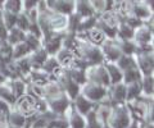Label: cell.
I'll return each instance as SVG.
<instances>
[{"label":"cell","mask_w":154,"mask_h":128,"mask_svg":"<svg viewBox=\"0 0 154 128\" xmlns=\"http://www.w3.org/2000/svg\"><path fill=\"white\" fill-rule=\"evenodd\" d=\"M85 73H86V81L88 82L98 83V85H102V86H105V87L110 86L109 77H108L104 63L89 65V67L85 69Z\"/></svg>","instance_id":"cell-3"},{"label":"cell","mask_w":154,"mask_h":128,"mask_svg":"<svg viewBox=\"0 0 154 128\" xmlns=\"http://www.w3.org/2000/svg\"><path fill=\"white\" fill-rule=\"evenodd\" d=\"M5 81H7V78L4 77V76H3L2 73H0V85H3L4 82H5Z\"/></svg>","instance_id":"cell-51"},{"label":"cell","mask_w":154,"mask_h":128,"mask_svg":"<svg viewBox=\"0 0 154 128\" xmlns=\"http://www.w3.org/2000/svg\"><path fill=\"white\" fill-rule=\"evenodd\" d=\"M67 72H68V76L72 78V81H75L77 85H80V86H82L85 85L86 82V73H85V69H67Z\"/></svg>","instance_id":"cell-40"},{"label":"cell","mask_w":154,"mask_h":128,"mask_svg":"<svg viewBox=\"0 0 154 128\" xmlns=\"http://www.w3.org/2000/svg\"><path fill=\"white\" fill-rule=\"evenodd\" d=\"M64 94V91L62 90L60 85L58 83V81H50L46 85H44V99L45 100H49V99L57 97L59 95Z\"/></svg>","instance_id":"cell-23"},{"label":"cell","mask_w":154,"mask_h":128,"mask_svg":"<svg viewBox=\"0 0 154 128\" xmlns=\"http://www.w3.org/2000/svg\"><path fill=\"white\" fill-rule=\"evenodd\" d=\"M54 56L57 58V60H58V63H59L60 67H63L66 69H69L72 63H73L75 58H76V54L69 49L60 47V49L57 51V54Z\"/></svg>","instance_id":"cell-16"},{"label":"cell","mask_w":154,"mask_h":128,"mask_svg":"<svg viewBox=\"0 0 154 128\" xmlns=\"http://www.w3.org/2000/svg\"><path fill=\"white\" fill-rule=\"evenodd\" d=\"M91 8L95 13V16H99L102 14L103 12L108 10V4H107V0H89Z\"/></svg>","instance_id":"cell-43"},{"label":"cell","mask_w":154,"mask_h":128,"mask_svg":"<svg viewBox=\"0 0 154 128\" xmlns=\"http://www.w3.org/2000/svg\"><path fill=\"white\" fill-rule=\"evenodd\" d=\"M127 128H140V121H136V119H132L131 123L127 126Z\"/></svg>","instance_id":"cell-49"},{"label":"cell","mask_w":154,"mask_h":128,"mask_svg":"<svg viewBox=\"0 0 154 128\" xmlns=\"http://www.w3.org/2000/svg\"><path fill=\"white\" fill-rule=\"evenodd\" d=\"M46 18H48V25H49V28L51 32H66L68 16L48 9Z\"/></svg>","instance_id":"cell-6"},{"label":"cell","mask_w":154,"mask_h":128,"mask_svg":"<svg viewBox=\"0 0 154 128\" xmlns=\"http://www.w3.org/2000/svg\"><path fill=\"white\" fill-rule=\"evenodd\" d=\"M72 105H73V108L80 113V114L86 115L90 110H93L95 108V103L90 101L89 99H86L82 94H79L73 100H72Z\"/></svg>","instance_id":"cell-15"},{"label":"cell","mask_w":154,"mask_h":128,"mask_svg":"<svg viewBox=\"0 0 154 128\" xmlns=\"http://www.w3.org/2000/svg\"><path fill=\"white\" fill-rule=\"evenodd\" d=\"M116 64H117L118 67L122 69V72H123V70H126V69H130V68L136 67V60H135V56H134V55L122 54V55L117 59Z\"/></svg>","instance_id":"cell-35"},{"label":"cell","mask_w":154,"mask_h":128,"mask_svg":"<svg viewBox=\"0 0 154 128\" xmlns=\"http://www.w3.org/2000/svg\"><path fill=\"white\" fill-rule=\"evenodd\" d=\"M104 65H105V69H107V73H108L110 85L122 82L123 72H122V69L119 68L117 64L112 63V61H104Z\"/></svg>","instance_id":"cell-19"},{"label":"cell","mask_w":154,"mask_h":128,"mask_svg":"<svg viewBox=\"0 0 154 128\" xmlns=\"http://www.w3.org/2000/svg\"><path fill=\"white\" fill-rule=\"evenodd\" d=\"M48 128H69V126H68V121H67L64 115H57L49 122Z\"/></svg>","instance_id":"cell-45"},{"label":"cell","mask_w":154,"mask_h":128,"mask_svg":"<svg viewBox=\"0 0 154 128\" xmlns=\"http://www.w3.org/2000/svg\"><path fill=\"white\" fill-rule=\"evenodd\" d=\"M71 99L67 96L66 94H62L59 96L57 97H53V99H49L46 100V104H48V109L51 112L57 113L59 115H63L64 112L68 109V106L71 105Z\"/></svg>","instance_id":"cell-10"},{"label":"cell","mask_w":154,"mask_h":128,"mask_svg":"<svg viewBox=\"0 0 154 128\" xmlns=\"http://www.w3.org/2000/svg\"><path fill=\"white\" fill-rule=\"evenodd\" d=\"M4 3H5V0H0V7H3Z\"/></svg>","instance_id":"cell-54"},{"label":"cell","mask_w":154,"mask_h":128,"mask_svg":"<svg viewBox=\"0 0 154 128\" xmlns=\"http://www.w3.org/2000/svg\"><path fill=\"white\" fill-rule=\"evenodd\" d=\"M0 99L7 101L8 104H11V105H13L14 101H16V96H14L11 86H9L8 79L3 85H0Z\"/></svg>","instance_id":"cell-34"},{"label":"cell","mask_w":154,"mask_h":128,"mask_svg":"<svg viewBox=\"0 0 154 128\" xmlns=\"http://www.w3.org/2000/svg\"><path fill=\"white\" fill-rule=\"evenodd\" d=\"M48 56H49V54L46 53V50L42 46L38 47V49H36V50L31 51L30 55H28V59H30V61H31L32 69H40Z\"/></svg>","instance_id":"cell-18"},{"label":"cell","mask_w":154,"mask_h":128,"mask_svg":"<svg viewBox=\"0 0 154 128\" xmlns=\"http://www.w3.org/2000/svg\"><path fill=\"white\" fill-rule=\"evenodd\" d=\"M8 83L11 86L12 91L14 94L16 99L21 97L22 95L26 94V81L23 78H12V79H8Z\"/></svg>","instance_id":"cell-26"},{"label":"cell","mask_w":154,"mask_h":128,"mask_svg":"<svg viewBox=\"0 0 154 128\" xmlns=\"http://www.w3.org/2000/svg\"><path fill=\"white\" fill-rule=\"evenodd\" d=\"M81 18L77 13H71L68 16V22H67V32H72V34H76L77 31V27H79V23L81 21Z\"/></svg>","instance_id":"cell-42"},{"label":"cell","mask_w":154,"mask_h":128,"mask_svg":"<svg viewBox=\"0 0 154 128\" xmlns=\"http://www.w3.org/2000/svg\"><path fill=\"white\" fill-rule=\"evenodd\" d=\"M103 128H112V127H110L108 123H104V124H103Z\"/></svg>","instance_id":"cell-52"},{"label":"cell","mask_w":154,"mask_h":128,"mask_svg":"<svg viewBox=\"0 0 154 128\" xmlns=\"http://www.w3.org/2000/svg\"><path fill=\"white\" fill-rule=\"evenodd\" d=\"M141 95V85L139 82H132L126 85V103L132 101Z\"/></svg>","instance_id":"cell-32"},{"label":"cell","mask_w":154,"mask_h":128,"mask_svg":"<svg viewBox=\"0 0 154 128\" xmlns=\"http://www.w3.org/2000/svg\"><path fill=\"white\" fill-rule=\"evenodd\" d=\"M8 128H19V127H12V126H8Z\"/></svg>","instance_id":"cell-55"},{"label":"cell","mask_w":154,"mask_h":128,"mask_svg":"<svg viewBox=\"0 0 154 128\" xmlns=\"http://www.w3.org/2000/svg\"><path fill=\"white\" fill-rule=\"evenodd\" d=\"M0 128H8V122H7V118L0 117Z\"/></svg>","instance_id":"cell-50"},{"label":"cell","mask_w":154,"mask_h":128,"mask_svg":"<svg viewBox=\"0 0 154 128\" xmlns=\"http://www.w3.org/2000/svg\"><path fill=\"white\" fill-rule=\"evenodd\" d=\"M2 17H3V21H4V23H5V26H7L8 30H11V28H13V27H16L17 14L2 9Z\"/></svg>","instance_id":"cell-44"},{"label":"cell","mask_w":154,"mask_h":128,"mask_svg":"<svg viewBox=\"0 0 154 128\" xmlns=\"http://www.w3.org/2000/svg\"><path fill=\"white\" fill-rule=\"evenodd\" d=\"M143 77V73L140 72V69L137 67H134V68H130L123 70V77H122V82L125 85H128V83H132V82H139Z\"/></svg>","instance_id":"cell-29"},{"label":"cell","mask_w":154,"mask_h":128,"mask_svg":"<svg viewBox=\"0 0 154 128\" xmlns=\"http://www.w3.org/2000/svg\"><path fill=\"white\" fill-rule=\"evenodd\" d=\"M135 30L128 26L126 22H119L117 26V37L116 39H122V40H134Z\"/></svg>","instance_id":"cell-27"},{"label":"cell","mask_w":154,"mask_h":128,"mask_svg":"<svg viewBox=\"0 0 154 128\" xmlns=\"http://www.w3.org/2000/svg\"><path fill=\"white\" fill-rule=\"evenodd\" d=\"M42 70H45L46 73H49L51 76H54V78L57 79V77L59 76L66 68L63 67H60L59 63H58V60L54 55H49L46 58V60L44 61V64H42V67H41Z\"/></svg>","instance_id":"cell-17"},{"label":"cell","mask_w":154,"mask_h":128,"mask_svg":"<svg viewBox=\"0 0 154 128\" xmlns=\"http://www.w3.org/2000/svg\"><path fill=\"white\" fill-rule=\"evenodd\" d=\"M2 9L12 12L14 14H18V13L23 12V0H5V3L3 4Z\"/></svg>","instance_id":"cell-38"},{"label":"cell","mask_w":154,"mask_h":128,"mask_svg":"<svg viewBox=\"0 0 154 128\" xmlns=\"http://www.w3.org/2000/svg\"><path fill=\"white\" fill-rule=\"evenodd\" d=\"M66 32H53V34L46 37L42 41V47L46 50L49 55H55L57 51L62 47V41H63V36Z\"/></svg>","instance_id":"cell-11"},{"label":"cell","mask_w":154,"mask_h":128,"mask_svg":"<svg viewBox=\"0 0 154 128\" xmlns=\"http://www.w3.org/2000/svg\"><path fill=\"white\" fill-rule=\"evenodd\" d=\"M80 94H82L86 99H89L93 103H99L108 95V87L102 86L98 83H93V82H86L85 85L81 86Z\"/></svg>","instance_id":"cell-4"},{"label":"cell","mask_w":154,"mask_h":128,"mask_svg":"<svg viewBox=\"0 0 154 128\" xmlns=\"http://www.w3.org/2000/svg\"><path fill=\"white\" fill-rule=\"evenodd\" d=\"M12 110V105L8 104L7 101H4L0 99V117L7 118V115L9 114V112Z\"/></svg>","instance_id":"cell-47"},{"label":"cell","mask_w":154,"mask_h":128,"mask_svg":"<svg viewBox=\"0 0 154 128\" xmlns=\"http://www.w3.org/2000/svg\"><path fill=\"white\" fill-rule=\"evenodd\" d=\"M63 115L67 118V121H68L69 128H85V124H86L85 115L80 114V113L73 108L72 103H71V105L68 106V109L64 112Z\"/></svg>","instance_id":"cell-13"},{"label":"cell","mask_w":154,"mask_h":128,"mask_svg":"<svg viewBox=\"0 0 154 128\" xmlns=\"http://www.w3.org/2000/svg\"><path fill=\"white\" fill-rule=\"evenodd\" d=\"M28 25H30V18H28L26 12H21L17 14V22H16V27H18L22 31H27Z\"/></svg>","instance_id":"cell-46"},{"label":"cell","mask_w":154,"mask_h":128,"mask_svg":"<svg viewBox=\"0 0 154 128\" xmlns=\"http://www.w3.org/2000/svg\"><path fill=\"white\" fill-rule=\"evenodd\" d=\"M122 1H123V0H113L114 4H118V3H122Z\"/></svg>","instance_id":"cell-53"},{"label":"cell","mask_w":154,"mask_h":128,"mask_svg":"<svg viewBox=\"0 0 154 128\" xmlns=\"http://www.w3.org/2000/svg\"><path fill=\"white\" fill-rule=\"evenodd\" d=\"M131 121H132L131 113H130L126 103H125V104H116V105L112 106L107 123L112 128H127Z\"/></svg>","instance_id":"cell-2"},{"label":"cell","mask_w":154,"mask_h":128,"mask_svg":"<svg viewBox=\"0 0 154 128\" xmlns=\"http://www.w3.org/2000/svg\"><path fill=\"white\" fill-rule=\"evenodd\" d=\"M77 39H79V37H77ZM73 53L76 54V56L84 59L89 65L104 63V56H103L100 46L91 44L88 40L79 39V42H77V46H76Z\"/></svg>","instance_id":"cell-1"},{"label":"cell","mask_w":154,"mask_h":128,"mask_svg":"<svg viewBox=\"0 0 154 128\" xmlns=\"http://www.w3.org/2000/svg\"><path fill=\"white\" fill-rule=\"evenodd\" d=\"M35 101H36V99H33L30 95L25 94V95H22L21 97L16 99V101H14L12 108L18 110L19 113H22L23 115L31 117L33 114H37L35 110Z\"/></svg>","instance_id":"cell-8"},{"label":"cell","mask_w":154,"mask_h":128,"mask_svg":"<svg viewBox=\"0 0 154 128\" xmlns=\"http://www.w3.org/2000/svg\"><path fill=\"white\" fill-rule=\"evenodd\" d=\"M131 14L135 17H137L139 19H141L143 22H145L146 19L153 17V8L148 7L146 4L140 3V4H134L131 9Z\"/></svg>","instance_id":"cell-21"},{"label":"cell","mask_w":154,"mask_h":128,"mask_svg":"<svg viewBox=\"0 0 154 128\" xmlns=\"http://www.w3.org/2000/svg\"><path fill=\"white\" fill-rule=\"evenodd\" d=\"M141 95L148 97H154V74L143 76L140 79Z\"/></svg>","instance_id":"cell-24"},{"label":"cell","mask_w":154,"mask_h":128,"mask_svg":"<svg viewBox=\"0 0 154 128\" xmlns=\"http://www.w3.org/2000/svg\"><path fill=\"white\" fill-rule=\"evenodd\" d=\"M51 10L69 16L75 12V0H54V5Z\"/></svg>","instance_id":"cell-22"},{"label":"cell","mask_w":154,"mask_h":128,"mask_svg":"<svg viewBox=\"0 0 154 128\" xmlns=\"http://www.w3.org/2000/svg\"><path fill=\"white\" fill-rule=\"evenodd\" d=\"M14 61H16V64H17V67H18V69H19V72L22 73L23 79L26 81L27 74L32 70V65H31L30 59H28V55H27V56H25V58H21V59L14 60Z\"/></svg>","instance_id":"cell-39"},{"label":"cell","mask_w":154,"mask_h":128,"mask_svg":"<svg viewBox=\"0 0 154 128\" xmlns=\"http://www.w3.org/2000/svg\"><path fill=\"white\" fill-rule=\"evenodd\" d=\"M96 19H98V16H90V17L81 18V21L79 23V27H77L76 34H85V32L90 31L91 28L95 27Z\"/></svg>","instance_id":"cell-31"},{"label":"cell","mask_w":154,"mask_h":128,"mask_svg":"<svg viewBox=\"0 0 154 128\" xmlns=\"http://www.w3.org/2000/svg\"><path fill=\"white\" fill-rule=\"evenodd\" d=\"M117 41V45L119 47L122 54L126 55H134L137 50V45L134 40H122V39H116Z\"/></svg>","instance_id":"cell-28"},{"label":"cell","mask_w":154,"mask_h":128,"mask_svg":"<svg viewBox=\"0 0 154 128\" xmlns=\"http://www.w3.org/2000/svg\"><path fill=\"white\" fill-rule=\"evenodd\" d=\"M23 41L26 42L27 46L30 47L32 51L42 46V41H41L40 37L32 35V34H30V32H26V34H25V40H23Z\"/></svg>","instance_id":"cell-41"},{"label":"cell","mask_w":154,"mask_h":128,"mask_svg":"<svg viewBox=\"0 0 154 128\" xmlns=\"http://www.w3.org/2000/svg\"><path fill=\"white\" fill-rule=\"evenodd\" d=\"M26 94L32 96L33 99H44V86L27 82L26 83Z\"/></svg>","instance_id":"cell-37"},{"label":"cell","mask_w":154,"mask_h":128,"mask_svg":"<svg viewBox=\"0 0 154 128\" xmlns=\"http://www.w3.org/2000/svg\"><path fill=\"white\" fill-rule=\"evenodd\" d=\"M40 1L41 0H23V12H28L30 9L36 8Z\"/></svg>","instance_id":"cell-48"},{"label":"cell","mask_w":154,"mask_h":128,"mask_svg":"<svg viewBox=\"0 0 154 128\" xmlns=\"http://www.w3.org/2000/svg\"><path fill=\"white\" fill-rule=\"evenodd\" d=\"M85 121H86L85 128H103V124H104V123L98 118V115H96L95 108L85 115Z\"/></svg>","instance_id":"cell-36"},{"label":"cell","mask_w":154,"mask_h":128,"mask_svg":"<svg viewBox=\"0 0 154 128\" xmlns=\"http://www.w3.org/2000/svg\"><path fill=\"white\" fill-rule=\"evenodd\" d=\"M7 122L8 126L12 127H19V128H27V117L23 115L22 113L12 108V110L9 112L7 115Z\"/></svg>","instance_id":"cell-20"},{"label":"cell","mask_w":154,"mask_h":128,"mask_svg":"<svg viewBox=\"0 0 154 128\" xmlns=\"http://www.w3.org/2000/svg\"><path fill=\"white\" fill-rule=\"evenodd\" d=\"M50 81H57V79L54 78V76L46 73L45 70H42L41 68L32 69L26 77V82H32V83L40 85V86H44V85H46Z\"/></svg>","instance_id":"cell-14"},{"label":"cell","mask_w":154,"mask_h":128,"mask_svg":"<svg viewBox=\"0 0 154 128\" xmlns=\"http://www.w3.org/2000/svg\"><path fill=\"white\" fill-rule=\"evenodd\" d=\"M75 13H77L80 17H90L95 16V13L91 8L89 0H75Z\"/></svg>","instance_id":"cell-25"},{"label":"cell","mask_w":154,"mask_h":128,"mask_svg":"<svg viewBox=\"0 0 154 128\" xmlns=\"http://www.w3.org/2000/svg\"><path fill=\"white\" fill-rule=\"evenodd\" d=\"M31 49L27 46V44L25 41L22 42H18V44L13 45V51H12V59L13 60H17V59H21V58H25V56L30 55L31 53Z\"/></svg>","instance_id":"cell-30"},{"label":"cell","mask_w":154,"mask_h":128,"mask_svg":"<svg viewBox=\"0 0 154 128\" xmlns=\"http://www.w3.org/2000/svg\"><path fill=\"white\" fill-rule=\"evenodd\" d=\"M135 60H136V67L140 69L143 76L154 74V53H137L134 54Z\"/></svg>","instance_id":"cell-7"},{"label":"cell","mask_w":154,"mask_h":128,"mask_svg":"<svg viewBox=\"0 0 154 128\" xmlns=\"http://www.w3.org/2000/svg\"><path fill=\"white\" fill-rule=\"evenodd\" d=\"M108 97L113 105H116V104H125L126 103V85L123 82L110 85L108 87Z\"/></svg>","instance_id":"cell-12"},{"label":"cell","mask_w":154,"mask_h":128,"mask_svg":"<svg viewBox=\"0 0 154 128\" xmlns=\"http://www.w3.org/2000/svg\"><path fill=\"white\" fill-rule=\"evenodd\" d=\"M57 81L58 83L60 85L62 90L64 91V94L71 99V101L80 94V90H81V86L77 85L75 81H72V78L68 76V72L67 69H64L59 76L57 77Z\"/></svg>","instance_id":"cell-5"},{"label":"cell","mask_w":154,"mask_h":128,"mask_svg":"<svg viewBox=\"0 0 154 128\" xmlns=\"http://www.w3.org/2000/svg\"><path fill=\"white\" fill-rule=\"evenodd\" d=\"M25 31L19 30L18 27H13L11 30H8V35H7V41L11 45H16L18 42H22L25 40Z\"/></svg>","instance_id":"cell-33"},{"label":"cell","mask_w":154,"mask_h":128,"mask_svg":"<svg viewBox=\"0 0 154 128\" xmlns=\"http://www.w3.org/2000/svg\"><path fill=\"white\" fill-rule=\"evenodd\" d=\"M100 49H102V53L104 56V61H112V63H116L117 59L122 55L116 39H107L102 44Z\"/></svg>","instance_id":"cell-9"}]
</instances>
